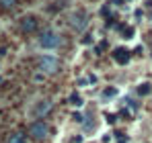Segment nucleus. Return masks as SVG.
<instances>
[{
    "label": "nucleus",
    "instance_id": "1",
    "mask_svg": "<svg viewBox=\"0 0 152 143\" xmlns=\"http://www.w3.org/2000/svg\"><path fill=\"white\" fill-rule=\"evenodd\" d=\"M37 45L43 49V51H56V49L62 45V37L56 29H45L39 37H37Z\"/></svg>",
    "mask_w": 152,
    "mask_h": 143
},
{
    "label": "nucleus",
    "instance_id": "2",
    "mask_svg": "<svg viewBox=\"0 0 152 143\" xmlns=\"http://www.w3.org/2000/svg\"><path fill=\"white\" fill-rule=\"evenodd\" d=\"M37 64H39V70L43 72V74H53L60 68V59H58L56 53H43Z\"/></svg>",
    "mask_w": 152,
    "mask_h": 143
},
{
    "label": "nucleus",
    "instance_id": "3",
    "mask_svg": "<svg viewBox=\"0 0 152 143\" xmlns=\"http://www.w3.org/2000/svg\"><path fill=\"white\" fill-rule=\"evenodd\" d=\"M29 135L37 141H43L48 135H50V127L43 123V121H35L31 127H29Z\"/></svg>",
    "mask_w": 152,
    "mask_h": 143
},
{
    "label": "nucleus",
    "instance_id": "4",
    "mask_svg": "<svg viewBox=\"0 0 152 143\" xmlns=\"http://www.w3.org/2000/svg\"><path fill=\"white\" fill-rule=\"evenodd\" d=\"M113 59H115V64H119V66H127L129 59H132V53H129L127 49L119 47V49L113 51Z\"/></svg>",
    "mask_w": 152,
    "mask_h": 143
},
{
    "label": "nucleus",
    "instance_id": "5",
    "mask_svg": "<svg viewBox=\"0 0 152 143\" xmlns=\"http://www.w3.org/2000/svg\"><path fill=\"white\" fill-rule=\"evenodd\" d=\"M119 92H121V90H119L117 86H105L101 90V98L105 102H111V100H115V98L119 96Z\"/></svg>",
    "mask_w": 152,
    "mask_h": 143
},
{
    "label": "nucleus",
    "instance_id": "6",
    "mask_svg": "<svg viewBox=\"0 0 152 143\" xmlns=\"http://www.w3.org/2000/svg\"><path fill=\"white\" fill-rule=\"evenodd\" d=\"M37 19L35 17H23L21 19V31H25V33H31V31H35L37 29Z\"/></svg>",
    "mask_w": 152,
    "mask_h": 143
},
{
    "label": "nucleus",
    "instance_id": "7",
    "mask_svg": "<svg viewBox=\"0 0 152 143\" xmlns=\"http://www.w3.org/2000/svg\"><path fill=\"white\" fill-rule=\"evenodd\" d=\"M152 94V82H142L136 86V96L144 98V96H150Z\"/></svg>",
    "mask_w": 152,
    "mask_h": 143
},
{
    "label": "nucleus",
    "instance_id": "8",
    "mask_svg": "<svg viewBox=\"0 0 152 143\" xmlns=\"http://www.w3.org/2000/svg\"><path fill=\"white\" fill-rule=\"evenodd\" d=\"M50 102H48V100H41V102H39V104H37V108H35V115H37V117H41V115H45V113H48V110H50Z\"/></svg>",
    "mask_w": 152,
    "mask_h": 143
},
{
    "label": "nucleus",
    "instance_id": "9",
    "mask_svg": "<svg viewBox=\"0 0 152 143\" xmlns=\"http://www.w3.org/2000/svg\"><path fill=\"white\" fill-rule=\"evenodd\" d=\"M121 39H126V41L136 39V29H134V27H124V31H121Z\"/></svg>",
    "mask_w": 152,
    "mask_h": 143
},
{
    "label": "nucleus",
    "instance_id": "10",
    "mask_svg": "<svg viewBox=\"0 0 152 143\" xmlns=\"http://www.w3.org/2000/svg\"><path fill=\"white\" fill-rule=\"evenodd\" d=\"M70 104H72L74 108H78V106H82V104H84V100L78 96V92H72V94H70Z\"/></svg>",
    "mask_w": 152,
    "mask_h": 143
},
{
    "label": "nucleus",
    "instance_id": "11",
    "mask_svg": "<svg viewBox=\"0 0 152 143\" xmlns=\"http://www.w3.org/2000/svg\"><path fill=\"white\" fill-rule=\"evenodd\" d=\"M8 143H25V137H23L21 133H12V135L8 137Z\"/></svg>",
    "mask_w": 152,
    "mask_h": 143
},
{
    "label": "nucleus",
    "instance_id": "12",
    "mask_svg": "<svg viewBox=\"0 0 152 143\" xmlns=\"http://www.w3.org/2000/svg\"><path fill=\"white\" fill-rule=\"evenodd\" d=\"M113 141L115 143H127V135L126 133H117V135L113 137Z\"/></svg>",
    "mask_w": 152,
    "mask_h": 143
},
{
    "label": "nucleus",
    "instance_id": "13",
    "mask_svg": "<svg viewBox=\"0 0 152 143\" xmlns=\"http://www.w3.org/2000/svg\"><path fill=\"white\" fill-rule=\"evenodd\" d=\"M0 4H2V6H6V8H10V6H15V4H17V0H0Z\"/></svg>",
    "mask_w": 152,
    "mask_h": 143
},
{
    "label": "nucleus",
    "instance_id": "14",
    "mask_svg": "<svg viewBox=\"0 0 152 143\" xmlns=\"http://www.w3.org/2000/svg\"><path fill=\"white\" fill-rule=\"evenodd\" d=\"M113 141V137H111V133H103V137H101V143H111Z\"/></svg>",
    "mask_w": 152,
    "mask_h": 143
},
{
    "label": "nucleus",
    "instance_id": "15",
    "mask_svg": "<svg viewBox=\"0 0 152 143\" xmlns=\"http://www.w3.org/2000/svg\"><path fill=\"white\" fill-rule=\"evenodd\" d=\"M80 43H82V45H91V43H93V35H84V39H82Z\"/></svg>",
    "mask_w": 152,
    "mask_h": 143
},
{
    "label": "nucleus",
    "instance_id": "16",
    "mask_svg": "<svg viewBox=\"0 0 152 143\" xmlns=\"http://www.w3.org/2000/svg\"><path fill=\"white\" fill-rule=\"evenodd\" d=\"M124 2H126V0H111L113 6H124Z\"/></svg>",
    "mask_w": 152,
    "mask_h": 143
}]
</instances>
